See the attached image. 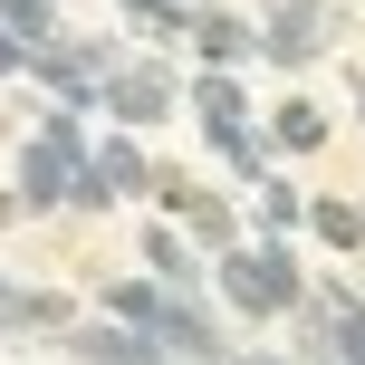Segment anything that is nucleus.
Listing matches in <instances>:
<instances>
[{"label":"nucleus","instance_id":"nucleus-6","mask_svg":"<svg viewBox=\"0 0 365 365\" xmlns=\"http://www.w3.org/2000/svg\"><path fill=\"white\" fill-rule=\"evenodd\" d=\"M259 365H269V356H259Z\"/></svg>","mask_w":365,"mask_h":365},{"label":"nucleus","instance_id":"nucleus-3","mask_svg":"<svg viewBox=\"0 0 365 365\" xmlns=\"http://www.w3.org/2000/svg\"><path fill=\"white\" fill-rule=\"evenodd\" d=\"M115 115H164V77H125L115 87Z\"/></svg>","mask_w":365,"mask_h":365},{"label":"nucleus","instance_id":"nucleus-1","mask_svg":"<svg viewBox=\"0 0 365 365\" xmlns=\"http://www.w3.org/2000/svg\"><path fill=\"white\" fill-rule=\"evenodd\" d=\"M221 289H231V308H250V317L298 308V269H289V250H231V259H221Z\"/></svg>","mask_w":365,"mask_h":365},{"label":"nucleus","instance_id":"nucleus-4","mask_svg":"<svg viewBox=\"0 0 365 365\" xmlns=\"http://www.w3.org/2000/svg\"><path fill=\"white\" fill-rule=\"evenodd\" d=\"M317 231H327L336 250H356V212H346V202H327V212H317Z\"/></svg>","mask_w":365,"mask_h":365},{"label":"nucleus","instance_id":"nucleus-5","mask_svg":"<svg viewBox=\"0 0 365 365\" xmlns=\"http://www.w3.org/2000/svg\"><path fill=\"white\" fill-rule=\"evenodd\" d=\"M0 336H19V298L10 289H0Z\"/></svg>","mask_w":365,"mask_h":365},{"label":"nucleus","instance_id":"nucleus-2","mask_svg":"<svg viewBox=\"0 0 365 365\" xmlns=\"http://www.w3.org/2000/svg\"><path fill=\"white\" fill-rule=\"evenodd\" d=\"M145 259H154V279H164V289H182V279H192V259H182V240H173V231H154V240H145Z\"/></svg>","mask_w":365,"mask_h":365}]
</instances>
